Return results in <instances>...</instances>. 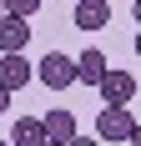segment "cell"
Returning <instances> with one entry per match:
<instances>
[{
  "mask_svg": "<svg viewBox=\"0 0 141 146\" xmlns=\"http://www.w3.org/2000/svg\"><path fill=\"white\" fill-rule=\"evenodd\" d=\"M106 76H111L106 50H96V45H91V50H81V56H76V81H81V86H101Z\"/></svg>",
  "mask_w": 141,
  "mask_h": 146,
  "instance_id": "277c9868",
  "label": "cell"
},
{
  "mask_svg": "<svg viewBox=\"0 0 141 146\" xmlns=\"http://www.w3.org/2000/svg\"><path fill=\"white\" fill-rule=\"evenodd\" d=\"M136 96H141V81H136Z\"/></svg>",
  "mask_w": 141,
  "mask_h": 146,
  "instance_id": "e0dca14e",
  "label": "cell"
},
{
  "mask_svg": "<svg viewBox=\"0 0 141 146\" xmlns=\"http://www.w3.org/2000/svg\"><path fill=\"white\" fill-rule=\"evenodd\" d=\"M96 91H101V101L111 106V111H126V106L136 101V76H131V71H111Z\"/></svg>",
  "mask_w": 141,
  "mask_h": 146,
  "instance_id": "7a4b0ae2",
  "label": "cell"
},
{
  "mask_svg": "<svg viewBox=\"0 0 141 146\" xmlns=\"http://www.w3.org/2000/svg\"><path fill=\"white\" fill-rule=\"evenodd\" d=\"M45 146H56V141H45Z\"/></svg>",
  "mask_w": 141,
  "mask_h": 146,
  "instance_id": "ac0fdd59",
  "label": "cell"
},
{
  "mask_svg": "<svg viewBox=\"0 0 141 146\" xmlns=\"http://www.w3.org/2000/svg\"><path fill=\"white\" fill-rule=\"evenodd\" d=\"M35 81H41L45 91H66L70 81H76V56H66V50L41 56V60H35Z\"/></svg>",
  "mask_w": 141,
  "mask_h": 146,
  "instance_id": "6da1fadb",
  "label": "cell"
},
{
  "mask_svg": "<svg viewBox=\"0 0 141 146\" xmlns=\"http://www.w3.org/2000/svg\"><path fill=\"white\" fill-rule=\"evenodd\" d=\"M136 56H141V30H136Z\"/></svg>",
  "mask_w": 141,
  "mask_h": 146,
  "instance_id": "9a60e30c",
  "label": "cell"
},
{
  "mask_svg": "<svg viewBox=\"0 0 141 146\" xmlns=\"http://www.w3.org/2000/svg\"><path fill=\"white\" fill-rule=\"evenodd\" d=\"M5 106H10V96H5V91H0V116H5Z\"/></svg>",
  "mask_w": 141,
  "mask_h": 146,
  "instance_id": "4fadbf2b",
  "label": "cell"
},
{
  "mask_svg": "<svg viewBox=\"0 0 141 146\" xmlns=\"http://www.w3.org/2000/svg\"><path fill=\"white\" fill-rule=\"evenodd\" d=\"M20 86H30V60L25 56H0V91L10 96Z\"/></svg>",
  "mask_w": 141,
  "mask_h": 146,
  "instance_id": "8992f818",
  "label": "cell"
},
{
  "mask_svg": "<svg viewBox=\"0 0 141 146\" xmlns=\"http://www.w3.org/2000/svg\"><path fill=\"white\" fill-rule=\"evenodd\" d=\"M0 146H10V141H0Z\"/></svg>",
  "mask_w": 141,
  "mask_h": 146,
  "instance_id": "d6986e66",
  "label": "cell"
},
{
  "mask_svg": "<svg viewBox=\"0 0 141 146\" xmlns=\"http://www.w3.org/2000/svg\"><path fill=\"white\" fill-rule=\"evenodd\" d=\"M0 20H5V5H0Z\"/></svg>",
  "mask_w": 141,
  "mask_h": 146,
  "instance_id": "2e32d148",
  "label": "cell"
},
{
  "mask_svg": "<svg viewBox=\"0 0 141 146\" xmlns=\"http://www.w3.org/2000/svg\"><path fill=\"white\" fill-rule=\"evenodd\" d=\"M131 131H136V116H131V111L101 106V116H96V141H131Z\"/></svg>",
  "mask_w": 141,
  "mask_h": 146,
  "instance_id": "3957f363",
  "label": "cell"
},
{
  "mask_svg": "<svg viewBox=\"0 0 141 146\" xmlns=\"http://www.w3.org/2000/svg\"><path fill=\"white\" fill-rule=\"evenodd\" d=\"M131 15H136V20H141V0H136V5H131Z\"/></svg>",
  "mask_w": 141,
  "mask_h": 146,
  "instance_id": "5bb4252c",
  "label": "cell"
},
{
  "mask_svg": "<svg viewBox=\"0 0 141 146\" xmlns=\"http://www.w3.org/2000/svg\"><path fill=\"white\" fill-rule=\"evenodd\" d=\"M10 146H45V121L41 116H20L10 126Z\"/></svg>",
  "mask_w": 141,
  "mask_h": 146,
  "instance_id": "9c48e42d",
  "label": "cell"
},
{
  "mask_svg": "<svg viewBox=\"0 0 141 146\" xmlns=\"http://www.w3.org/2000/svg\"><path fill=\"white\" fill-rule=\"evenodd\" d=\"M76 25L81 30H101V25H111V5L106 0H76Z\"/></svg>",
  "mask_w": 141,
  "mask_h": 146,
  "instance_id": "ba28073f",
  "label": "cell"
},
{
  "mask_svg": "<svg viewBox=\"0 0 141 146\" xmlns=\"http://www.w3.org/2000/svg\"><path fill=\"white\" fill-rule=\"evenodd\" d=\"M70 146H101V141H96V136H76Z\"/></svg>",
  "mask_w": 141,
  "mask_h": 146,
  "instance_id": "8fae6325",
  "label": "cell"
},
{
  "mask_svg": "<svg viewBox=\"0 0 141 146\" xmlns=\"http://www.w3.org/2000/svg\"><path fill=\"white\" fill-rule=\"evenodd\" d=\"M25 45H30V25L5 15V20H0V56H20Z\"/></svg>",
  "mask_w": 141,
  "mask_h": 146,
  "instance_id": "52a82bcc",
  "label": "cell"
},
{
  "mask_svg": "<svg viewBox=\"0 0 141 146\" xmlns=\"http://www.w3.org/2000/svg\"><path fill=\"white\" fill-rule=\"evenodd\" d=\"M5 15H10V20H25V25H30V15H41V0H10V5H5Z\"/></svg>",
  "mask_w": 141,
  "mask_h": 146,
  "instance_id": "30bf717a",
  "label": "cell"
},
{
  "mask_svg": "<svg viewBox=\"0 0 141 146\" xmlns=\"http://www.w3.org/2000/svg\"><path fill=\"white\" fill-rule=\"evenodd\" d=\"M131 146H141V121H136V131H131Z\"/></svg>",
  "mask_w": 141,
  "mask_h": 146,
  "instance_id": "7c38bea8",
  "label": "cell"
},
{
  "mask_svg": "<svg viewBox=\"0 0 141 146\" xmlns=\"http://www.w3.org/2000/svg\"><path fill=\"white\" fill-rule=\"evenodd\" d=\"M45 141H56V146H70L76 141V116H70L66 106H56V111H45Z\"/></svg>",
  "mask_w": 141,
  "mask_h": 146,
  "instance_id": "5b68a950",
  "label": "cell"
}]
</instances>
